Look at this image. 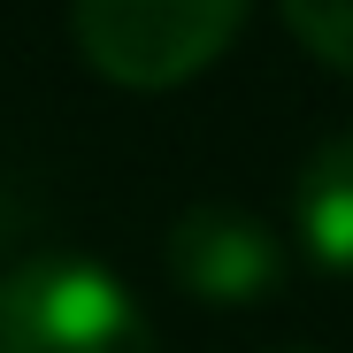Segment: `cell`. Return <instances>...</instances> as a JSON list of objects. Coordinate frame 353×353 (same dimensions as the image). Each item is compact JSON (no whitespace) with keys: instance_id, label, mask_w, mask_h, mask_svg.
Segmentation results:
<instances>
[{"instance_id":"cell-1","label":"cell","mask_w":353,"mask_h":353,"mask_svg":"<svg viewBox=\"0 0 353 353\" xmlns=\"http://www.w3.org/2000/svg\"><path fill=\"white\" fill-rule=\"evenodd\" d=\"M0 353H161L139 292L85 254H31L0 276Z\"/></svg>"},{"instance_id":"cell-2","label":"cell","mask_w":353,"mask_h":353,"mask_svg":"<svg viewBox=\"0 0 353 353\" xmlns=\"http://www.w3.org/2000/svg\"><path fill=\"white\" fill-rule=\"evenodd\" d=\"M246 0H70V31L108 85L161 92L200 77L239 39Z\"/></svg>"},{"instance_id":"cell-3","label":"cell","mask_w":353,"mask_h":353,"mask_svg":"<svg viewBox=\"0 0 353 353\" xmlns=\"http://www.w3.org/2000/svg\"><path fill=\"white\" fill-rule=\"evenodd\" d=\"M161 261L169 276L192 292V300H215V307H246V300H269L284 284V254L276 239L246 215V208H223V200H200L169 223L161 239Z\"/></svg>"},{"instance_id":"cell-4","label":"cell","mask_w":353,"mask_h":353,"mask_svg":"<svg viewBox=\"0 0 353 353\" xmlns=\"http://www.w3.org/2000/svg\"><path fill=\"white\" fill-rule=\"evenodd\" d=\"M292 223H300V246L315 269L353 284V131L323 139L292 185Z\"/></svg>"},{"instance_id":"cell-5","label":"cell","mask_w":353,"mask_h":353,"mask_svg":"<svg viewBox=\"0 0 353 353\" xmlns=\"http://www.w3.org/2000/svg\"><path fill=\"white\" fill-rule=\"evenodd\" d=\"M276 8H284V31L300 39L315 62L353 77V0H276Z\"/></svg>"}]
</instances>
